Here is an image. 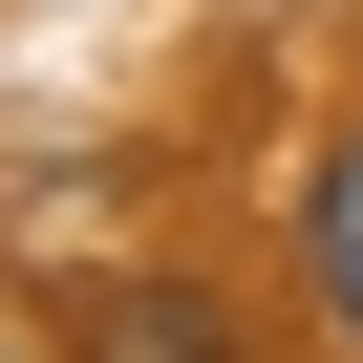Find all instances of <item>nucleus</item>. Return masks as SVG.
Returning a JSON list of instances; mask_svg holds the SVG:
<instances>
[{
	"instance_id": "nucleus-1",
	"label": "nucleus",
	"mask_w": 363,
	"mask_h": 363,
	"mask_svg": "<svg viewBox=\"0 0 363 363\" xmlns=\"http://www.w3.org/2000/svg\"><path fill=\"white\" fill-rule=\"evenodd\" d=\"M86 363H235V299L214 278H107L86 299Z\"/></svg>"
},
{
	"instance_id": "nucleus-2",
	"label": "nucleus",
	"mask_w": 363,
	"mask_h": 363,
	"mask_svg": "<svg viewBox=\"0 0 363 363\" xmlns=\"http://www.w3.org/2000/svg\"><path fill=\"white\" fill-rule=\"evenodd\" d=\"M299 257H320V320L363 342V128L320 150V193H299Z\"/></svg>"
}]
</instances>
